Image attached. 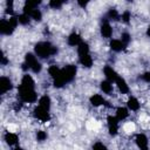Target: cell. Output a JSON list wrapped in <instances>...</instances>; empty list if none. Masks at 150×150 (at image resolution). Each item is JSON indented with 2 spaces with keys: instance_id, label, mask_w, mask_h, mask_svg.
I'll return each instance as SVG.
<instances>
[{
  "instance_id": "obj_1",
  "label": "cell",
  "mask_w": 150,
  "mask_h": 150,
  "mask_svg": "<svg viewBox=\"0 0 150 150\" xmlns=\"http://www.w3.org/2000/svg\"><path fill=\"white\" fill-rule=\"evenodd\" d=\"M75 75H76V67L73 64H68L64 68H62L60 75L56 79H54V86L56 88H62L66 83L73 81Z\"/></svg>"
},
{
  "instance_id": "obj_2",
  "label": "cell",
  "mask_w": 150,
  "mask_h": 150,
  "mask_svg": "<svg viewBox=\"0 0 150 150\" xmlns=\"http://www.w3.org/2000/svg\"><path fill=\"white\" fill-rule=\"evenodd\" d=\"M35 54L41 57V59H47L54 54L57 53V49L56 47H54L50 42H47V41H41V42H38L35 45Z\"/></svg>"
},
{
  "instance_id": "obj_3",
  "label": "cell",
  "mask_w": 150,
  "mask_h": 150,
  "mask_svg": "<svg viewBox=\"0 0 150 150\" xmlns=\"http://www.w3.org/2000/svg\"><path fill=\"white\" fill-rule=\"evenodd\" d=\"M19 23L18 18L11 15L9 19H2L0 22V32L4 35H11Z\"/></svg>"
},
{
  "instance_id": "obj_4",
  "label": "cell",
  "mask_w": 150,
  "mask_h": 150,
  "mask_svg": "<svg viewBox=\"0 0 150 150\" xmlns=\"http://www.w3.org/2000/svg\"><path fill=\"white\" fill-rule=\"evenodd\" d=\"M22 66H23V67H22L23 69H30V70H32L33 73H35V74L40 73L41 69H42L41 63L38 61L36 56H35L34 54H32V53L26 54V56H25V63H23Z\"/></svg>"
},
{
  "instance_id": "obj_5",
  "label": "cell",
  "mask_w": 150,
  "mask_h": 150,
  "mask_svg": "<svg viewBox=\"0 0 150 150\" xmlns=\"http://www.w3.org/2000/svg\"><path fill=\"white\" fill-rule=\"evenodd\" d=\"M19 97L22 102L25 103H34L38 100V95L35 93L34 89H29V88H23L21 86H19Z\"/></svg>"
},
{
  "instance_id": "obj_6",
  "label": "cell",
  "mask_w": 150,
  "mask_h": 150,
  "mask_svg": "<svg viewBox=\"0 0 150 150\" xmlns=\"http://www.w3.org/2000/svg\"><path fill=\"white\" fill-rule=\"evenodd\" d=\"M107 124H108V131L111 136H116L118 132V118L116 116L109 115L107 117Z\"/></svg>"
},
{
  "instance_id": "obj_7",
  "label": "cell",
  "mask_w": 150,
  "mask_h": 150,
  "mask_svg": "<svg viewBox=\"0 0 150 150\" xmlns=\"http://www.w3.org/2000/svg\"><path fill=\"white\" fill-rule=\"evenodd\" d=\"M34 116H35L38 120H40L41 122H47V121H49V118H50V116H49V110H47V109H45V108H42V107H40V105L34 109Z\"/></svg>"
},
{
  "instance_id": "obj_8",
  "label": "cell",
  "mask_w": 150,
  "mask_h": 150,
  "mask_svg": "<svg viewBox=\"0 0 150 150\" xmlns=\"http://www.w3.org/2000/svg\"><path fill=\"white\" fill-rule=\"evenodd\" d=\"M13 88V84H12V81L6 77V76H2L0 79V94H6L7 91H9L11 89Z\"/></svg>"
},
{
  "instance_id": "obj_9",
  "label": "cell",
  "mask_w": 150,
  "mask_h": 150,
  "mask_svg": "<svg viewBox=\"0 0 150 150\" xmlns=\"http://www.w3.org/2000/svg\"><path fill=\"white\" fill-rule=\"evenodd\" d=\"M20 86L23 87V88L34 89V87H35V82H34V80H33V77H32L30 75L25 74V75L22 76V79H21V83H20Z\"/></svg>"
},
{
  "instance_id": "obj_10",
  "label": "cell",
  "mask_w": 150,
  "mask_h": 150,
  "mask_svg": "<svg viewBox=\"0 0 150 150\" xmlns=\"http://www.w3.org/2000/svg\"><path fill=\"white\" fill-rule=\"evenodd\" d=\"M115 83H116L118 90H120L122 94H128V93H129V86L127 84L125 80H124L123 77H121L120 75H118L117 79L115 80Z\"/></svg>"
},
{
  "instance_id": "obj_11",
  "label": "cell",
  "mask_w": 150,
  "mask_h": 150,
  "mask_svg": "<svg viewBox=\"0 0 150 150\" xmlns=\"http://www.w3.org/2000/svg\"><path fill=\"white\" fill-rule=\"evenodd\" d=\"M135 141H136V144H137V146H138V148L144 149V150H145V149H148L149 141H148V137H146L144 134H137V135H136Z\"/></svg>"
},
{
  "instance_id": "obj_12",
  "label": "cell",
  "mask_w": 150,
  "mask_h": 150,
  "mask_svg": "<svg viewBox=\"0 0 150 150\" xmlns=\"http://www.w3.org/2000/svg\"><path fill=\"white\" fill-rule=\"evenodd\" d=\"M103 73H104V75H105L107 80H109L110 82H115V80H116L117 76H118V74L115 71V69H114L112 67H110V66H105L104 69H103Z\"/></svg>"
},
{
  "instance_id": "obj_13",
  "label": "cell",
  "mask_w": 150,
  "mask_h": 150,
  "mask_svg": "<svg viewBox=\"0 0 150 150\" xmlns=\"http://www.w3.org/2000/svg\"><path fill=\"white\" fill-rule=\"evenodd\" d=\"M101 35L103 38H105V39L111 38V35H112V28H111V26H110V23L108 21H104L102 23V26H101Z\"/></svg>"
},
{
  "instance_id": "obj_14",
  "label": "cell",
  "mask_w": 150,
  "mask_h": 150,
  "mask_svg": "<svg viewBox=\"0 0 150 150\" xmlns=\"http://www.w3.org/2000/svg\"><path fill=\"white\" fill-rule=\"evenodd\" d=\"M4 139H5L6 143H7L8 145H11V146H14V145L18 144V142H19V137H18V135H16V134H13V132H9V131L5 134Z\"/></svg>"
},
{
  "instance_id": "obj_15",
  "label": "cell",
  "mask_w": 150,
  "mask_h": 150,
  "mask_svg": "<svg viewBox=\"0 0 150 150\" xmlns=\"http://www.w3.org/2000/svg\"><path fill=\"white\" fill-rule=\"evenodd\" d=\"M67 42H68V45L69 46H79L81 42H82V39H81V36L77 34V33H71L69 36H68V39H67Z\"/></svg>"
},
{
  "instance_id": "obj_16",
  "label": "cell",
  "mask_w": 150,
  "mask_h": 150,
  "mask_svg": "<svg viewBox=\"0 0 150 150\" xmlns=\"http://www.w3.org/2000/svg\"><path fill=\"white\" fill-rule=\"evenodd\" d=\"M109 46H110L111 50H114V52H121V50L124 49V47H125L127 45L123 43L122 40H116V39H114V40L110 41V45H109Z\"/></svg>"
},
{
  "instance_id": "obj_17",
  "label": "cell",
  "mask_w": 150,
  "mask_h": 150,
  "mask_svg": "<svg viewBox=\"0 0 150 150\" xmlns=\"http://www.w3.org/2000/svg\"><path fill=\"white\" fill-rule=\"evenodd\" d=\"M80 63L83 66V67H86V68H90L91 66H93V59H91V56L89 55V53L88 54H82V55H80Z\"/></svg>"
},
{
  "instance_id": "obj_18",
  "label": "cell",
  "mask_w": 150,
  "mask_h": 150,
  "mask_svg": "<svg viewBox=\"0 0 150 150\" xmlns=\"http://www.w3.org/2000/svg\"><path fill=\"white\" fill-rule=\"evenodd\" d=\"M90 104L93 105V107H100V105H102V104H104V98H103V96L102 95H100V94H94L91 97H90Z\"/></svg>"
},
{
  "instance_id": "obj_19",
  "label": "cell",
  "mask_w": 150,
  "mask_h": 150,
  "mask_svg": "<svg viewBox=\"0 0 150 150\" xmlns=\"http://www.w3.org/2000/svg\"><path fill=\"white\" fill-rule=\"evenodd\" d=\"M127 105H128V109L129 110H132V111H137L141 107V103L138 102V100L136 97H129L128 102H127Z\"/></svg>"
},
{
  "instance_id": "obj_20",
  "label": "cell",
  "mask_w": 150,
  "mask_h": 150,
  "mask_svg": "<svg viewBox=\"0 0 150 150\" xmlns=\"http://www.w3.org/2000/svg\"><path fill=\"white\" fill-rule=\"evenodd\" d=\"M39 105L42 107V108H45V109H47V110H49V109H50V105H52L50 97L47 96V95L41 96V97L39 98Z\"/></svg>"
},
{
  "instance_id": "obj_21",
  "label": "cell",
  "mask_w": 150,
  "mask_h": 150,
  "mask_svg": "<svg viewBox=\"0 0 150 150\" xmlns=\"http://www.w3.org/2000/svg\"><path fill=\"white\" fill-rule=\"evenodd\" d=\"M129 116V110L124 107H118L116 109V117L118 118V121H123Z\"/></svg>"
},
{
  "instance_id": "obj_22",
  "label": "cell",
  "mask_w": 150,
  "mask_h": 150,
  "mask_svg": "<svg viewBox=\"0 0 150 150\" xmlns=\"http://www.w3.org/2000/svg\"><path fill=\"white\" fill-rule=\"evenodd\" d=\"M112 82H110L109 80H105V81H102L101 82V90L104 93V94H110L112 91Z\"/></svg>"
},
{
  "instance_id": "obj_23",
  "label": "cell",
  "mask_w": 150,
  "mask_h": 150,
  "mask_svg": "<svg viewBox=\"0 0 150 150\" xmlns=\"http://www.w3.org/2000/svg\"><path fill=\"white\" fill-rule=\"evenodd\" d=\"M77 53L79 55H82V54H88L89 53V45L87 42H81L79 46H77Z\"/></svg>"
},
{
  "instance_id": "obj_24",
  "label": "cell",
  "mask_w": 150,
  "mask_h": 150,
  "mask_svg": "<svg viewBox=\"0 0 150 150\" xmlns=\"http://www.w3.org/2000/svg\"><path fill=\"white\" fill-rule=\"evenodd\" d=\"M48 73H49V75H50L53 79H56V77L60 75L61 69H60L57 66H50V67L48 68Z\"/></svg>"
},
{
  "instance_id": "obj_25",
  "label": "cell",
  "mask_w": 150,
  "mask_h": 150,
  "mask_svg": "<svg viewBox=\"0 0 150 150\" xmlns=\"http://www.w3.org/2000/svg\"><path fill=\"white\" fill-rule=\"evenodd\" d=\"M29 16H30L33 20L38 21V22L42 20V13H41V11H40V9H38V8L33 9V11H32V13L29 14Z\"/></svg>"
},
{
  "instance_id": "obj_26",
  "label": "cell",
  "mask_w": 150,
  "mask_h": 150,
  "mask_svg": "<svg viewBox=\"0 0 150 150\" xmlns=\"http://www.w3.org/2000/svg\"><path fill=\"white\" fill-rule=\"evenodd\" d=\"M30 19H32V18H30L28 14H25V13H22V14H20V15L18 16L19 23H21V25H23V26L28 25V23H29V21H30Z\"/></svg>"
},
{
  "instance_id": "obj_27",
  "label": "cell",
  "mask_w": 150,
  "mask_h": 150,
  "mask_svg": "<svg viewBox=\"0 0 150 150\" xmlns=\"http://www.w3.org/2000/svg\"><path fill=\"white\" fill-rule=\"evenodd\" d=\"M120 18H121V16H120V14H118V12H117L116 9H114V8L109 9V12H108V19H109V20L117 21Z\"/></svg>"
},
{
  "instance_id": "obj_28",
  "label": "cell",
  "mask_w": 150,
  "mask_h": 150,
  "mask_svg": "<svg viewBox=\"0 0 150 150\" xmlns=\"http://www.w3.org/2000/svg\"><path fill=\"white\" fill-rule=\"evenodd\" d=\"M13 6H14V0H6V13L7 14H13Z\"/></svg>"
},
{
  "instance_id": "obj_29",
  "label": "cell",
  "mask_w": 150,
  "mask_h": 150,
  "mask_svg": "<svg viewBox=\"0 0 150 150\" xmlns=\"http://www.w3.org/2000/svg\"><path fill=\"white\" fill-rule=\"evenodd\" d=\"M130 19H131V14H130V12H128V11H125V12L121 15V20H122L123 22H125V23H128V22L130 21Z\"/></svg>"
},
{
  "instance_id": "obj_30",
  "label": "cell",
  "mask_w": 150,
  "mask_h": 150,
  "mask_svg": "<svg viewBox=\"0 0 150 150\" xmlns=\"http://www.w3.org/2000/svg\"><path fill=\"white\" fill-rule=\"evenodd\" d=\"M36 139H38V141H40V142H42V141L47 139V134H46L45 131H42V130L38 131V132H36Z\"/></svg>"
},
{
  "instance_id": "obj_31",
  "label": "cell",
  "mask_w": 150,
  "mask_h": 150,
  "mask_svg": "<svg viewBox=\"0 0 150 150\" xmlns=\"http://www.w3.org/2000/svg\"><path fill=\"white\" fill-rule=\"evenodd\" d=\"M121 40L123 41V43L128 45V43L130 42V40H131V36H130L129 33H122V35H121Z\"/></svg>"
},
{
  "instance_id": "obj_32",
  "label": "cell",
  "mask_w": 150,
  "mask_h": 150,
  "mask_svg": "<svg viewBox=\"0 0 150 150\" xmlns=\"http://www.w3.org/2000/svg\"><path fill=\"white\" fill-rule=\"evenodd\" d=\"M76 1H77L79 6H81V7H86V6L89 4L90 0H76Z\"/></svg>"
},
{
  "instance_id": "obj_33",
  "label": "cell",
  "mask_w": 150,
  "mask_h": 150,
  "mask_svg": "<svg viewBox=\"0 0 150 150\" xmlns=\"http://www.w3.org/2000/svg\"><path fill=\"white\" fill-rule=\"evenodd\" d=\"M93 148H94V149H105V145H104L103 143L97 142V143H95V144L93 145Z\"/></svg>"
},
{
  "instance_id": "obj_34",
  "label": "cell",
  "mask_w": 150,
  "mask_h": 150,
  "mask_svg": "<svg viewBox=\"0 0 150 150\" xmlns=\"http://www.w3.org/2000/svg\"><path fill=\"white\" fill-rule=\"evenodd\" d=\"M142 79L145 81V82H150V71H146L142 75Z\"/></svg>"
},
{
  "instance_id": "obj_35",
  "label": "cell",
  "mask_w": 150,
  "mask_h": 150,
  "mask_svg": "<svg viewBox=\"0 0 150 150\" xmlns=\"http://www.w3.org/2000/svg\"><path fill=\"white\" fill-rule=\"evenodd\" d=\"M7 63H8V60H7V57L5 56V54L2 53V55H1V64L5 66V64H7Z\"/></svg>"
},
{
  "instance_id": "obj_36",
  "label": "cell",
  "mask_w": 150,
  "mask_h": 150,
  "mask_svg": "<svg viewBox=\"0 0 150 150\" xmlns=\"http://www.w3.org/2000/svg\"><path fill=\"white\" fill-rule=\"evenodd\" d=\"M146 35L150 38V26H149V27H148V29H146Z\"/></svg>"
},
{
  "instance_id": "obj_37",
  "label": "cell",
  "mask_w": 150,
  "mask_h": 150,
  "mask_svg": "<svg viewBox=\"0 0 150 150\" xmlns=\"http://www.w3.org/2000/svg\"><path fill=\"white\" fill-rule=\"evenodd\" d=\"M127 1H128V2H131V1H132V0H127Z\"/></svg>"
},
{
  "instance_id": "obj_38",
  "label": "cell",
  "mask_w": 150,
  "mask_h": 150,
  "mask_svg": "<svg viewBox=\"0 0 150 150\" xmlns=\"http://www.w3.org/2000/svg\"><path fill=\"white\" fill-rule=\"evenodd\" d=\"M60 1H62V2H64V1H66V0H60Z\"/></svg>"
}]
</instances>
